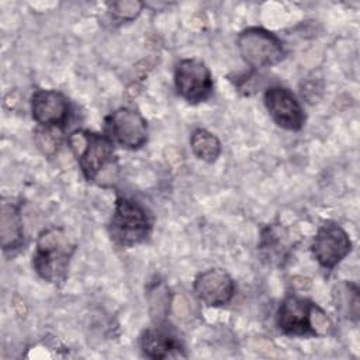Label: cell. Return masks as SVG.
<instances>
[{
    "instance_id": "cell-9",
    "label": "cell",
    "mask_w": 360,
    "mask_h": 360,
    "mask_svg": "<svg viewBox=\"0 0 360 360\" xmlns=\"http://www.w3.org/2000/svg\"><path fill=\"white\" fill-rule=\"evenodd\" d=\"M264 105L271 120L288 131H300L305 122L304 110L297 97L285 87L271 86L264 91Z\"/></svg>"
},
{
    "instance_id": "cell-11",
    "label": "cell",
    "mask_w": 360,
    "mask_h": 360,
    "mask_svg": "<svg viewBox=\"0 0 360 360\" xmlns=\"http://www.w3.org/2000/svg\"><path fill=\"white\" fill-rule=\"evenodd\" d=\"M31 114L34 121L41 127L58 128L68 120L69 100L58 90H35L31 96Z\"/></svg>"
},
{
    "instance_id": "cell-4",
    "label": "cell",
    "mask_w": 360,
    "mask_h": 360,
    "mask_svg": "<svg viewBox=\"0 0 360 360\" xmlns=\"http://www.w3.org/2000/svg\"><path fill=\"white\" fill-rule=\"evenodd\" d=\"M152 229V219L146 208L128 197L115 200L114 212L110 219L108 233L112 242L129 248L143 242Z\"/></svg>"
},
{
    "instance_id": "cell-1",
    "label": "cell",
    "mask_w": 360,
    "mask_h": 360,
    "mask_svg": "<svg viewBox=\"0 0 360 360\" xmlns=\"http://www.w3.org/2000/svg\"><path fill=\"white\" fill-rule=\"evenodd\" d=\"M79 167L87 181L107 187V180L115 179L117 156L114 142L107 136L87 129H77L68 139Z\"/></svg>"
},
{
    "instance_id": "cell-3",
    "label": "cell",
    "mask_w": 360,
    "mask_h": 360,
    "mask_svg": "<svg viewBox=\"0 0 360 360\" xmlns=\"http://www.w3.org/2000/svg\"><path fill=\"white\" fill-rule=\"evenodd\" d=\"M277 326L290 336H321L329 333L332 323L311 300L288 295L277 311Z\"/></svg>"
},
{
    "instance_id": "cell-14",
    "label": "cell",
    "mask_w": 360,
    "mask_h": 360,
    "mask_svg": "<svg viewBox=\"0 0 360 360\" xmlns=\"http://www.w3.org/2000/svg\"><path fill=\"white\" fill-rule=\"evenodd\" d=\"M190 148L197 159L207 163L215 162L221 155L219 139L204 128L194 129L190 138Z\"/></svg>"
},
{
    "instance_id": "cell-15",
    "label": "cell",
    "mask_w": 360,
    "mask_h": 360,
    "mask_svg": "<svg viewBox=\"0 0 360 360\" xmlns=\"http://www.w3.org/2000/svg\"><path fill=\"white\" fill-rule=\"evenodd\" d=\"M333 300L336 308L349 319L357 321L359 319V288L356 284L343 281L339 283L333 290Z\"/></svg>"
},
{
    "instance_id": "cell-13",
    "label": "cell",
    "mask_w": 360,
    "mask_h": 360,
    "mask_svg": "<svg viewBox=\"0 0 360 360\" xmlns=\"http://www.w3.org/2000/svg\"><path fill=\"white\" fill-rule=\"evenodd\" d=\"M0 238L4 252L15 250L24 243V228L21 212L17 204L11 201L1 202L0 214Z\"/></svg>"
},
{
    "instance_id": "cell-2",
    "label": "cell",
    "mask_w": 360,
    "mask_h": 360,
    "mask_svg": "<svg viewBox=\"0 0 360 360\" xmlns=\"http://www.w3.org/2000/svg\"><path fill=\"white\" fill-rule=\"evenodd\" d=\"M75 243L62 228L44 229L35 243L32 253V267L38 276L51 283L62 284L66 280Z\"/></svg>"
},
{
    "instance_id": "cell-16",
    "label": "cell",
    "mask_w": 360,
    "mask_h": 360,
    "mask_svg": "<svg viewBox=\"0 0 360 360\" xmlns=\"http://www.w3.org/2000/svg\"><path fill=\"white\" fill-rule=\"evenodd\" d=\"M281 228L277 226H269L262 233V242L260 249L266 250V257H271V260H283L288 250L285 243V236L281 238Z\"/></svg>"
},
{
    "instance_id": "cell-12",
    "label": "cell",
    "mask_w": 360,
    "mask_h": 360,
    "mask_svg": "<svg viewBox=\"0 0 360 360\" xmlns=\"http://www.w3.org/2000/svg\"><path fill=\"white\" fill-rule=\"evenodd\" d=\"M139 345L142 353L149 359L186 357L180 342L160 326L146 329L141 335Z\"/></svg>"
},
{
    "instance_id": "cell-6",
    "label": "cell",
    "mask_w": 360,
    "mask_h": 360,
    "mask_svg": "<svg viewBox=\"0 0 360 360\" xmlns=\"http://www.w3.org/2000/svg\"><path fill=\"white\" fill-rule=\"evenodd\" d=\"M174 86L177 94L190 104L208 100L214 90L208 66L197 58H186L176 65Z\"/></svg>"
},
{
    "instance_id": "cell-8",
    "label": "cell",
    "mask_w": 360,
    "mask_h": 360,
    "mask_svg": "<svg viewBox=\"0 0 360 360\" xmlns=\"http://www.w3.org/2000/svg\"><path fill=\"white\" fill-rule=\"evenodd\" d=\"M352 250L347 232L335 222H326L316 231L311 252L315 260L326 270L335 269Z\"/></svg>"
},
{
    "instance_id": "cell-5",
    "label": "cell",
    "mask_w": 360,
    "mask_h": 360,
    "mask_svg": "<svg viewBox=\"0 0 360 360\" xmlns=\"http://www.w3.org/2000/svg\"><path fill=\"white\" fill-rule=\"evenodd\" d=\"M236 45L245 63L253 69L274 66L285 56L281 39L262 27H249L240 31Z\"/></svg>"
},
{
    "instance_id": "cell-10",
    "label": "cell",
    "mask_w": 360,
    "mask_h": 360,
    "mask_svg": "<svg viewBox=\"0 0 360 360\" xmlns=\"http://www.w3.org/2000/svg\"><path fill=\"white\" fill-rule=\"evenodd\" d=\"M193 291L205 305L222 307L233 298L235 283L225 270L212 267L197 274L193 283Z\"/></svg>"
},
{
    "instance_id": "cell-7",
    "label": "cell",
    "mask_w": 360,
    "mask_h": 360,
    "mask_svg": "<svg viewBox=\"0 0 360 360\" xmlns=\"http://www.w3.org/2000/svg\"><path fill=\"white\" fill-rule=\"evenodd\" d=\"M107 136L127 149H139L148 141V122L136 110L121 107L105 118Z\"/></svg>"
},
{
    "instance_id": "cell-17",
    "label": "cell",
    "mask_w": 360,
    "mask_h": 360,
    "mask_svg": "<svg viewBox=\"0 0 360 360\" xmlns=\"http://www.w3.org/2000/svg\"><path fill=\"white\" fill-rule=\"evenodd\" d=\"M142 8V3L138 1H118L111 4V14L118 20H134Z\"/></svg>"
}]
</instances>
